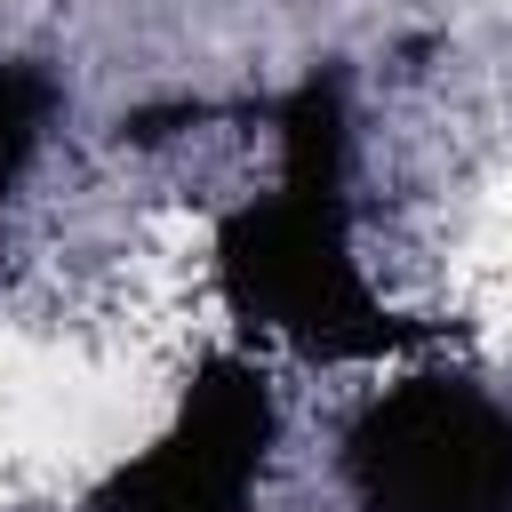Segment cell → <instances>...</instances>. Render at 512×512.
I'll return each instance as SVG.
<instances>
[{"label": "cell", "instance_id": "277c9868", "mask_svg": "<svg viewBox=\"0 0 512 512\" xmlns=\"http://www.w3.org/2000/svg\"><path fill=\"white\" fill-rule=\"evenodd\" d=\"M48 112H56V80L40 64H0V200L32 168V152L48 136Z\"/></svg>", "mask_w": 512, "mask_h": 512}, {"label": "cell", "instance_id": "7a4b0ae2", "mask_svg": "<svg viewBox=\"0 0 512 512\" xmlns=\"http://www.w3.org/2000/svg\"><path fill=\"white\" fill-rule=\"evenodd\" d=\"M344 464L368 512H512V416L464 376L376 392Z\"/></svg>", "mask_w": 512, "mask_h": 512}, {"label": "cell", "instance_id": "6da1fadb", "mask_svg": "<svg viewBox=\"0 0 512 512\" xmlns=\"http://www.w3.org/2000/svg\"><path fill=\"white\" fill-rule=\"evenodd\" d=\"M224 296L248 328L304 352H392L400 328L360 280L352 200H344V80L312 72L280 104V192L248 200L216 240Z\"/></svg>", "mask_w": 512, "mask_h": 512}, {"label": "cell", "instance_id": "3957f363", "mask_svg": "<svg viewBox=\"0 0 512 512\" xmlns=\"http://www.w3.org/2000/svg\"><path fill=\"white\" fill-rule=\"evenodd\" d=\"M272 384L248 360H208L168 432L128 456L88 512H248L272 464Z\"/></svg>", "mask_w": 512, "mask_h": 512}]
</instances>
